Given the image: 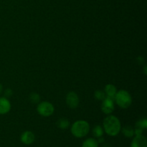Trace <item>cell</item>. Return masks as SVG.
I'll return each instance as SVG.
<instances>
[{"label":"cell","instance_id":"d6986e66","mask_svg":"<svg viewBox=\"0 0 147 147\" xmlns=\"http://www.w3.org/2000/svg\"><path fill=\"white\" fill-rule=\"evenodd\" d=\"M2 90H3V87H2V86H1V83H0V94L2 93Z\"/></svg>","mask_w":147,"mask_h":147},{"label":"cell","instance_id":"277c9868","mask_svg":"<svg viewBox=\"0 0 147 147\" xmlns=\"http://www.w3.org/2000/svg\"><path fill=\"white\" fill-rule=\"evenodd\" d=\"M54 106L48 101H42L39 103L37 107V111L40 116L48 117L54 113Z\"/></svg>","mask_w":147,"mask_h":147},{"label":"cell","instance_id":"8fae6325","mask_svg":"<svg viewBox=\"0 0 147 147\" xmlns=\"http://www.w3.org/2000/svg\"><path fill=\"white\" fill-rule=\"evenodd\" d=\"M82 147H98V142L93 138H89L83 142Z\"/></svg>","mask_w":147,"mask_h":147},{"label":"cell","instance_id":"ba28073f","mask_svg":"<svg viewBox=\"0 0 147 147\" xmlns=\"http://www.w3.org/2000/svg\"><path fill=\"white\" fill-rule=\"evenodd\" d=\"M11 110V103L5 97H0V115L7 114Z\"/></svg>","mask_w":147,"mask_h":147},{"label":"cell","instance_id":"9a60e30c","mask_svg":"<svg viewBox=\"0 0 147 147\" xmlns=\"http://www.w3.org/2000/svg\"><path fill=\"white\" fill-rule=\"evenodd\" d=\"M147 127V121L146 119H142V120H140L139 122H137L136 123V129H142V130H144V129H146Z\"/></svg>","mask_w":147,"mask_h":147},{"label":"cell","instance_id":"30bf717a","mask_svg":"<svg viewBox=\"0 0 147 147\" xmlns=\"http://www.w3.org/2000/svg\"><path fill=\"white\" fill-rule=\"evenodd\" d=\"M104 93L106 96H107V97L114 99L115 96L117 93V89L113 85L108 84L105 86Z\"/></svg>","mask_w":147,"mask_h":147},{"label":"cell","instance_id":"4fadbf2b","mask_svg":"<svg viewBox=\"0 0 147 147\" xmlns=\"http://www.w3.org/2000/svg\"><path fill=\"white\" fill-rule=\"evenodd\" d=\"M122 132H123V135L126 136V137L130 138L134 135V130L132 127L131 126H125L124 128H123L122 129Z\"/></svg>","mask_w":147,"mask_h":147},{"label":"cell","instance_id":"6da1fadb","mask_svg":"<svg viewBox=\"0 0 147 147\" xmlns=\"http://www.w3.org/2000/svg\"><path fill=\"white\" fill-rule=\"evenodd\" d=\"M103 129L108 135L115 136L119 134L121 129V125L119 119L116 116L109 115L103 120Z\"/></svg>","mask_w":147,"mask_h":147},{"label":"cell","instance_id":"8992f818","mask_svg":"<svg viewBox=\"0 0 147 147\" xmlns=\"http://www.w3.org/2000/svg\"><path fill=\"white\" fill-rule=\"evenodd\" d=\"M66 103L70 109H76L79 104V98L77 93L71 91L66 96Z\"/></svg>","mask_w":147,"mask_h":147},{"label":"cell","instance_id":"9c48e42d","mask_svg":"<svg viewBox=\"0 0 147 147\" xmlns=\"http://www.w3.org/2000/svg\"><path fill=\"white\" fill-rule=\"evenodd\" d=\"M35 136H34V134L32 132L30 131H26L22 134L21 135V139L22 142L26 145H30L34 142Z\"/></svg>","mask_w":147,"mask_h":147},{"label":"cell","instance_id":"e0dca14e","mask_svg":"<svg viewBox=\"0 0 147 147\" xmlns=\"http://www.w3.org/2000/svg\"><path fill=\"white\" fill-rule=\"evenodd\" d=\"M30 100H31L32 103H38V102H40V96H39V94H37V93H32V94L30 95Z\"/></svg>","mask_w":147,"mask_h":147},{"label":"cell","instance_id":"ac0fdd59","mask_svg":"<svg viewBox=\"0 0 147 147\" xmlns=\"http://www.w3.org/2000/svg\"><path fill=\"white\" fill-rule=\"evenodd\" d=\"M11 95H12V91H11V90H10V89H7L5 91V96H7V97H10Z\"/></svg>","mask_w":147,"mask_h":147},{"label":"cell","instance_id":"5b68a950","mask_svg":"<svg viewBox=\"0 0 147 147\" xmlns=\"http://www.w3.org/2000/svg\"><path fill=\"white\" fill-rule=\"evenodd\" d=\"M115 106L113 98L106 97L101 103V111L106 115H110L114 111Z\"/></svg>","mask_w":147,"mask_h":147},{"label":"cell","instance_id":"7a4b0ae2","mask_svg":"<svg viewBox=\"0 0 147 147\" xmlns=\"http://www.w3.org/2000/svg\"><path fill=\"white\" fill-rule=\"evenodd\" d=\"M90 131V125L87 121L83 120L77 121L71 127V133L77 138H83L88 134Z\"/></svg>","mask_w":147,"mask_h":147},{"label":"cell","instance_id":"2e32d148","mask_svg":"<svg viewBox=\"0 0 147 147\" xmlns=\"http://www.w3.org/2000/svg\"><path fill=\"white\" fill-rule=\"evenodd\" d=\"M94 96H95V98H96V99H98V100H103V99L106 98V94H105L104 92L102 91V90H96L94 93Z\"/></svg>","mask_w":147,"mask_h":147},{"label":"cell","instance_id":"52a82bcc","mask_svg":"<svg viewBox=\"0 0 147 147\" xmlns=\"http://www.w3.org/2000/svg\"><path fill=\"white\" fill-rule=\"evenodd\" d=\"M131 147H147L146 137L142 134L136 135V136L132 140Z\"/></svg>","mask_w":147,"mask_h":147},{"label":"cell","instance_id":"5bb4252c","mask_svg":"<svg viewBox=\"0 0 147 147\" xmlns=\"http://www.w3.org/2000/svg\"><path fill=\"white\" fill-rule=\"evenodd\" d=\"M93 136L96 138H100L103 136V129L100 126L98 125V126H95L93 129Z\"/></svg>","mask_w":147,"mask_h":147},{"label":"cell","instance_id":"7c38bea8","mask_svg":"<svg viewBox=\"0 0 147 147\" xmlns=\"http://www.w3.org/2000/svg\"><path fill=\"white\" fill-rule=\"evenodd\" d=\"M57 127L61 129H66L70 126V122H69V121L67 119L62 118V119H60L57 121Z\"/></svg>","mask_w":147,"mask_h":147},{"label":"cell","instance_id":"3957f363","mask_svg":"<svg viewBox=\"0 0 147 147\" xmlns=\"http://www.w3.org/2000/svg\"><path fill=\"white\" fill-rule=\"evenodd\" d=\"M114 100L116 104L123 109L129 108L132 103V98L130 93L125 90L117 91L114 97Z\"/></svg>","mask_w":147,"mask_h":147}]
</instances>
